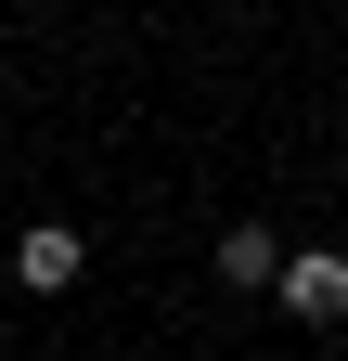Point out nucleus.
<instances>
[{"mask_svg": "<svg viewBox=\"0 0 348 361\" xmlns=\"http://www.w3.org/2000/svg\"><path fill=\"white\" fill-rule=\"evenodd\" d=\"M297 323H348V245H284V284H271Z\"/></svg>", "mask_w": 348, "mask_h": 361, "instance_id": "obj_1", "label": "nucleus"}, {"mask_svg": "<svg viewBox=\"0 0 348 361\" xmlns=\"http://www.w3.org/2000/svg\"><path fill=\"white\" fill-rule=\"evenodd\" d=\"M206 271H220L232 297H258V284H284V245L258 233V219H232V233H220V258H206Z\"/></svg>", "mask_w": 348, "mask_h": 361, "instance_id": "obj_3", "label": "nucleus"}, {"mask_svg": "<svg viewBox=\"0 0 348 361\" xmlns=\"http://www.w3.org/2000/svg\"><path fill=\"white\" fill-rule=\"evenodd\" d=\"M77 271H91V245H77L65 219H26V233H13V284H26V297H65Z\"/></svg>", "mask_w": 348, "mask_h": 361, "instance_id": "obj_2", "label": "nucleus"}]
</instances>
